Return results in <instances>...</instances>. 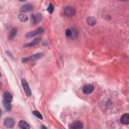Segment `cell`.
Wrapping results in <instances>:
<instances>
[{
    "label": "cell",
    "mask_w": 129,
    "mask_h": 129,
    "mask_svg": "<svg viewBox=\"0 0 129 129\" xmlns=\"http://www.w3.org/2000/svg\"><path fill=\"white\" fill-rule=\"evenodd\" d=\"M47 12L49 13V14H52L54 11V6L52 4H49V5H48L47 9Z\"/></svg>",
    "instance_id": "obj_20"
},
{
    "label": "cell",
    "mask_w": 129,
    "mask_h": 129,
    "mask_svg": "<svg viewBox=\"0 0 129 129\" xmlns=\"http://www.w3.org/2000/svg\"><path fill=\"white\" fill-rule=\"evenodd\" d=\"M32 113H33V114L34 116H35L36 117H37L39 119H43V116H42V115L38 111H36V110L33 111L32 112Z\"/></svg>",
    "instance_id": "obj_19"
},
{
    "label": "cell",
    "mask_w": 129,
    "mask_h": 129,
    "mask_svg": "<svg viewBox=\"0 0 129 129\" xmlns=\"http://www.w3.org/2000/svg\"><path fill=\"white\" fill-rule=\"evenodd\" d=\"M40 41V38H36L34 39H33L32 41L25 44L24 45V47H31V46L36 45L38 44L39 43Z\"/></svg>",
    "instance_id": "obj_11"
},
{
    "label": "cell",
    "mask_w": 129,
    "mask_h": 129,
    "mask_svg": "<svg viewBox=\"0 0 129 129\" xmlns=\"http://www.w3.org/2000/svg\"><path fill=\"white\" fill-rule=\"evenodd\" d=\"M43 56V53L42 52H39L36 54H34L31 56H30L29 57H25L23 58L22 59V62L23 63H25L28 61H34L37 59H38L41 57H42Z\"/></svg>",
    "instance_id": "obj_1"
},
{
    "label": "cell",
    "mask_w": 129,
    "mask_h": 129,
    "mask_svg": "<svg viewBox=\"0 0 129 129\" xmlns=\"http://www.w3.org/2000/svg\"><path fill=\"white\" fill-rule=\"evenodd\" d=\"M33 7L30 4H26L23 5L21 8V11L23 12H30L33 10Z\"/></svg>",
    "instance_id": "obj_9"
},
{
    "label": "cell",
    "mask_w": 129,
    "mask_h": 129,
    "mask_svg": "<svg viewBox=\"0 0 129 129\" xmlns=\"http://www.w3.org/2000/svg\"><path fill=\"white\" fill-rule=\"evenodd\" d=\"M66 35L67 37L71 38V36H72V30L71 28H68L66 29V32H65Z\"/></svg>",
    "instance_id": "obj_21"
},
{
    "label": "cell",
    "mask_w": 129,
    "mask_h": 129,
    "mask_svg": "<svg viewBox=\"0 0 129 129\" xmlns=\"http://www.w3.org/2000/svg\"><path fill=\"white\" fill-rule=\"evenodd\" d=\"M21 84H22V86L23 88V89L25 91L26 95L27 96H31V94H32L31 90L29 86V84L27 83V82L26 81V80L24 79H21Z\"/></svg>",
    "instance_id": "obj_5"
},
{
    "label": "cell",
    "mask_w": 129,
    "mask_h": 129,
    "mask_svg": "<svg viewBox=\"0 0 129 129\" xmlns=\"http://www.w3.org/2000/svg\"><path fill=\"white\" fill-rule=\"evenodd\" d=\"M19 19L22 22H26L28 20V17L27 15L23 14H21L18 16Z\"/></svg>",
    "instance_id": "obj_18"
},
{
    "label": "cell",
    "mask_w": 129,
    "mask_h": 129,
    "mask_svg": "<svg viewBox=\"0 0 129 129\" xmlns=\"http://www.w3.org/2000/svg\"><path fill=\"white\" fill-rule=\"evenodd\" d=\"M17 32H18V29L17 28L15 27V28H14L13 29H12L8 35V40H11L13 39V38L17 35Z\"/></svg>",
    "instance_id": "obj_14"
},
{
    "label": "cell",
    "mask_w": 129,
    "mask_h": 129,
    "mask_svg": "<svg viewBox=\"0 0 129 129\" xmlns=\"http://www.w3.org/2000/svg\"><path fill=\"white\" fill-rule=\"evenodd\" d=\"M4 100L11 103L13 100V96L9 92H5L3 94Z\"/></svg>",
    "instance_id": "obj_12"
},
{
    "label": "cell",
    "mask_w": 129,
    "mask_h": 129,
    "mask_svg": "<svg viewBox=\"0 0 129 129\" xmlns=\"http://www.w3.org/2000/svg\"><path fill=\"white\" fill-rule=\"evenodd\" d=\"M4 125L8 128H12L15 125V121L12 118L7 117L6 118L4 121Z\"/></svg>",
    "instance_id": "obj_8"
},
{
    "label": "cell",
    "mask_w": 129,
    "mask_h": 129,
    "mask_svg": "<svg viewBox=\"0 0 129 129\" xmlns=\"http://www.w3.org/2000/svg\"><path fill=\"white\" fill-rule=\"evenodd\" d=\"M19 126L23 129H29L30 128V126L29 124L23 120H21L19 122Z\"/></svg>",
    "instance_id": "obj_16"
},
{
    "label": "cell",
    "mask_w": 129,
    "mask_h": 129,
    "mask_svg": "<svg viewBox=\"0 0 129 129\" xmlns=\"http://www.w3.org/2000/svg\"><path fill=\"white\" fill-rule=\"evenodd\" d=\"M3 105H4V107H5V109L9 112L11 110V109H12V106H11V104L10 102H7V101H5L4 100H3Z\"/></svg>",
    "instance_id": "obj_17"
},
{
    "label": "cell",
    "mask_w": 129,
    "mask_h": 129,
    "mask_svg": "<svg viewBox=\"0 0 129 129\" xmlns=\"http://www.w3.org/2000/svg\"><path fill=\"white\" fill-rule=\"evenodd\" d=\"M44 32V28L43 27H39L36 30H34L27 33L25 34V37L26 38H32L35 36L41 34L43 33Z\"/></svg>",
    "instance_id": "obj_2"
},
{
    "label": "cell",
    "mask_w": 129,
    "mask_h": 129,
    "mask_svg": "<svg viewBox=\"0 0 129 129\" xmlns=\"http://www.w3.org/2000/svg\"><path fill=\"white\" fill-rule=\"evenodd\" d=\"M94 86L91 84H86L85 85L83 88L82 90L84 94H89L91 93L94 90Z\"/></svg>",
    "instance_id": "obj_6"
},
{
    "label": "cell",
    "mask_w": 129,
    "mask_h": 129,
    "mask_svg": "<svg viewBox=\"0 0 129 129\" xmlns=\"http://www.w3.org/2000/svg\"><path fill=\"white\" fill-rule=\"evenodd\" d=\"M120 122L123 124H129V114L128 113L123 114L120 117Z\"/></svg>",
    "instance_id": "obj_10"
},
{
    "label": "cell",
    "mask_w": 129,
    "mask_h": 129,
    "mask_svg": "<svg viewBox=\"0 0 129 129\" xmlns=\"http://www.w3.org/2000/svg\"><path fill=\"white\" fill-rule=\"evenodd\" d=\"M42 19V16L40 13L33 14L31 15V23L32 25H36L40 23Z\"/></svg>",
    "instance_id": "obj_4"
},
{
    "label": "cell",
    "mask_w": 129,
    "mask_h": 129,
    "mask_svg": "<svg viewBox=\"0 0 129 129\" xmlns=\"http://www.w3.org/2000/svg\"><path fill=\"white\" fill-rule=\"evenodd\" d=\"M72 36L71 37V39H75L77 38L79 35V31L78 29L76 28H72Z\"/></svg>",
    "instance_id": "obj_15"
},
{
    "label": "cell",
    "mask_w": 129,
    "mask_h": 129,
    "mask_svg": "<svg viewBox=\"0 0 129 129\" xmlns=\"http://www.w3.org/2000/svg\"><path fill=\"white\" fill-rule=\"evenodd\" d=\"M76 11L75 9L70 6H67L63 9V14L67 17H72L75 15Z\"/></svg>",
    "instance_id": "obj_3"
},
{
    "label": "cell",
    "mask_w": 129,
    "mask_h": 129,
    "mask_svg": "<svg viewBox=\"0 0 129 129\" xmlns=\"http://www.w3.org/2000/svg\"><path fill=\"white\" fill-rule=\"evenodd\" d=\"M71 129H80L83 128V124L80 120H76L73 122L69 126Z\"/></svg>",
    "instance_id": "obj_7"
},
{
    "label": "cell",
    "mask_w": 129,
    "mask_h": 129,
    "mask_svg": "<svg viewBox=\"0 0 129 129\" xmlns=\"http://www.w3.org/2000/svg\"><path fill=\"white\" fill-rule=\"evenodd\" d=\"M86 22L88 25L89 26H94L97 23V20L96 18L93 16H89L86 19Z\"/></svg>",
    "instance_id": "obj_13"
},
{
    "label": "cell",
    "mask_w": 129,
    "mask_h": 129,
    "mask_svg": "<svg viewBox=\"0 0 129 129\" xmlns=\"http://www.w3.org/2000/svg\"><path fill=\"white\" fill-rule=\"evenodd\" d=\"M41 128H46V127L45 126H43V125H42V126L41 127Z\"/></svg>",
    "instance_id": "obj_22"
}]
</instances>
